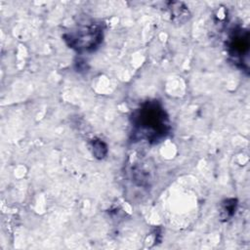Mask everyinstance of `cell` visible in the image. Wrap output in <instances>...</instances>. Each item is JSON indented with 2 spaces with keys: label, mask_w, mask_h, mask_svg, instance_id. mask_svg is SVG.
<instances>
[{
  "label": "cell",
  "mask_w": 250,
  "mask_h": 250,
  "mask_svg": "<svg viewBox=\"0 0 250 250\" xmlns=\"http://www.w3.org/2000/svg\"><path fill=\"white\" fill-rule=\"evenodd\" d=\"M226 50L229 60L239 68L248 71L250 37L248 29L242 26L232 27L226 40Z\"/></svg>",
  "instance_id": "cell-3"
},
{
  "label": "cell",
  "mask_w": 250,
  "mask_h": 250,
  "mask_svg": "<svg viewBox=\"0 0 250 250\" xmlns=\"http://www.w3.org/2000/svg\"><path fill=\"white\" fill-rule=\"evenodd\" d=\"M65 44L77 53L95 52L103 42L104 28L95 21L82 22L62 36Z\"/></svg>",
  "instance_id": "cell-2"
},
{
  "label": "cell",
  "mask_w": 250,
  "mask_h": 250,
  "mask_svg": "<svg viewBox=\"0 0 250 250\" xmlns=\"http://www.w3.org/2000/svg\"><path fill=\"white\" fill-rule=\"evenodd\" d=\"M167 8L169 10L172 21L177 24H184L190 18V12L183 2H169Z\"/></svg>",
  "instance_id": "cell-4"
},
{
  "label": "cell",
  "mask_w": 250,
  "mask_h": 250,
  "mask_svg": "<svg viewBox=\"0 0 250 250\" xmlns=\"http://www.w3.org/2000/svg\"><path fill=\"white\" fill-rule=\"evenodd\" d=\"M237 200L235 198H227L221 202L220 218L223 222H227L232 218L236 211Z\"/></svg>",
  "instance_id": "cell-5"
},
{
  "label": "cell",
  "mask_w": 250,
  "mask_h": 250,
  "mask_svg": "<svg viewBox=\"0 0 250 250\" xmlns=\"http://www.w3.org/2000/svg\"><path fill=\"white\" fill-rule=\"evenodd\" d=\"M130 123L132 142L158 144L166 139L171 130L169 115L157 100L146 101L135 108L131 113Z\"/></svg>",
  "instance_id": "cell-1"
},
{
  "label": "cell",
  "mask_w": 250,
  "mask_h": 250,
  "mask_svg": "<svg viewBox=\"0 0 250 250\" xmlns=\"http://www.w3.org/2000/svg\"><path fill=\"white\" fill-rule=\"evenodd\" d=\"M93 155L98 159H103L107 154V146L106 144L100 139H93L90 142Z\"/></svg>",
  "instance_id": "cell-6"
}]
</instances>
